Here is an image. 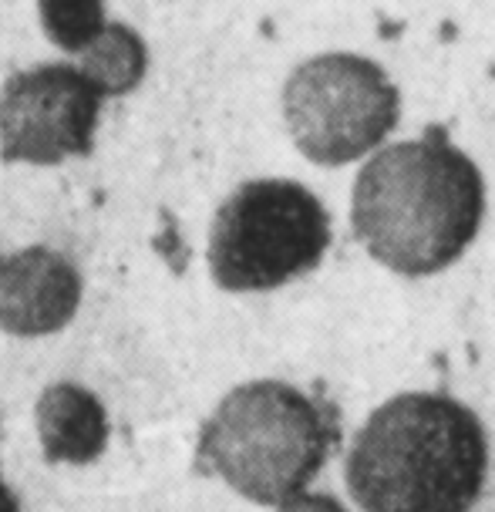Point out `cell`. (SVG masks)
Segmentation results:
<instances>
[{
    "mask_svg": "<svg viewBox=\"0 0 495 512\" xmlns=\"http://www.w3.org/2000/svg\"><path fill=\"white\" fill-rule=\"evenodd\" d=\"M485 182L442 128L378 149L351 192V226L371 260L401 277H432L479 236Z\"/></svg>",
    "mask_w": 495,
    "mask_h": 512,
    "instance_id": "cell-1",
    "label": "cell"
},
{
    "mask_svg": "<svg viewBox=\"0 0 495 512\" xmlns=\"http://www.w3.org/2000/svg\"><path fill=\"white\" fill-rule=\"evenodd\" d=\"M344 472L364 512H472L489 475V435L462 401L405 391L371 411Z\"/></svg>",
    "mask_w": 495,
    "mask_h": 512,
    "instance_id": "cell-2",
    "label": "cell"
},
{
    "mask_svg": "<svg viewBox=\"0 0 495 512\" xmlns=\"http://www.w3.org/2000/svg\"><path fill=\"white\" fill-rule=\"evenodd\" d=\"M334 445L330 415L287 381H250L213 408L199 432V462L256 506L304 492Z\"/></svg>",
    "mask_w": 495,
    "mask_h": 512,
    "instance_id": "cell-3",
    "label": "cell"
},
{
    "mask_svg": "<svg viewBox=\"0 0 495 512\" xmlns=\"http://www.w3.org/2000/svg\"><path fill=\"white\" fill-rule=\"evenodd\" d=\"M330 246V213L300 182L250 179L219 203L209 273L229 294H263L304 277Z\"/></svg>",
    "mask_w": 495,
    "mask_h": 512,
    "instance_id": "cell-4",
    "label": "cell"
},
{
    "mask_svg": "<svg viewBox=\"0 0 495 512\" xmlns=\"http://www.w3.org/2000/svg\"><path fill=\"white\" fill-rule=\"evenodd\" d=\"M283 125L314 166H351L388 139L401 98L381 64L361 54L327 51L300 61L280 95Z\"/></svg>",
    "mask_w": 495,
    "mask_h": 512,
    "instance_id": "cell-5",
    "label": "cell"
},
{
    "mask_svg": "<svg viewBox=\"0 0 495 512\" xmlns=\"http://www.w3.org/2000/svg\"><path fill=\"white\" fill-rule=\"evenodd\" d=\"M102 105L78 64L48 61L17 71L0 88V159L61 166L88 155Z\"/></svg>",
    "mask_w": 495,
    "mask_h": 512,
    "instance_id": "cell-6",
    "label": "cell"
},
{
    "mask_svg": "<svg viewBox=\"0 0 495 512\" xmlns=\"http://www.w3.org/2000/svg\"><path fill=\"white\" fill-rule=\"evenodd\" d=\"M85 280L75 263L51 246H24L0 256V331L48 337L75 320Z\"/></svg>",
    "mask_w": 495,
    "mask_h": 512,
    "instance_id": "cell-7",
    "label": "cell"
},
{
    "mask_svg": "<svg viewBox=\"0 0 495 512\" xmlns=\"http://www.w3.org/2000/svg\"><path fill=\"white\" fill-rule=\"evenodd\" d=\"M41 452L51 465H88L108 445L105 405L75 381H54L34 405Z\"/></svg>",
    "mask_w": 495,
    "mask_h": 512,
    "instance_id": "cell-8",
    "label": "cell"
},
{
    "mask_svg": "<svg viewBox=\"0 0 495 512\" xmlns=\"http://www.w3.org/2000/svg\"><path fill=\"white\" fill-rule=\"evenodd\" d=\"M75 58L78 71L95 85L105 102L132 95L145 81V71H149V48H145L142 34L115 21H108L102 34Z\"/></svg>",
    "mask_w": 495,
    "mask_h": 512,
    "instance_id": "cell-9",
    "label": "cell"
},
{
    "mask_svg": "<svg viewBox=\"0 0 495 512\" xmlns=\"http://www.w3.org/2000/svg\"><path fill=\"white\" fill-rule=\"evenodd\" d=\"M48 41L64 54H81L108 24L105 0H38Z\"/></svg>",
    "mask_w": 495,
    "mask_h": 512,
    "instance_id": "cell-10",
    "label": "cell"
},
{
    "mask_svg": "<svg viewBox=\"0 0 495 512\" xmlns=\"http://www.w3.org/2000/svg\"><path fill=\"white\" fill-rule=\"evenodd\" d=\"M277 512H347L341 499L327 496V492H293L290 499H283Z\"/></svg>",
    "mask_w": 495,
    "mask_h": 512,
    "instance_id": "cell-11",
    "label": "cell"
},
{
    "mask_svg": "<svg viewBox=\"0 0 495 512\" xmlns=\"http://www.w3.org/2000/svg\"><path fill=\"white\" fill-rule=\"evenodd\" d=\"M0 512H21V502H17V496L4 482H0Z\"/></svg>",
    "mask_w": 495,
    "mask_h": 512,
    "instance_id": "cell-12",
    "label": "cell"
}]
</instances>
